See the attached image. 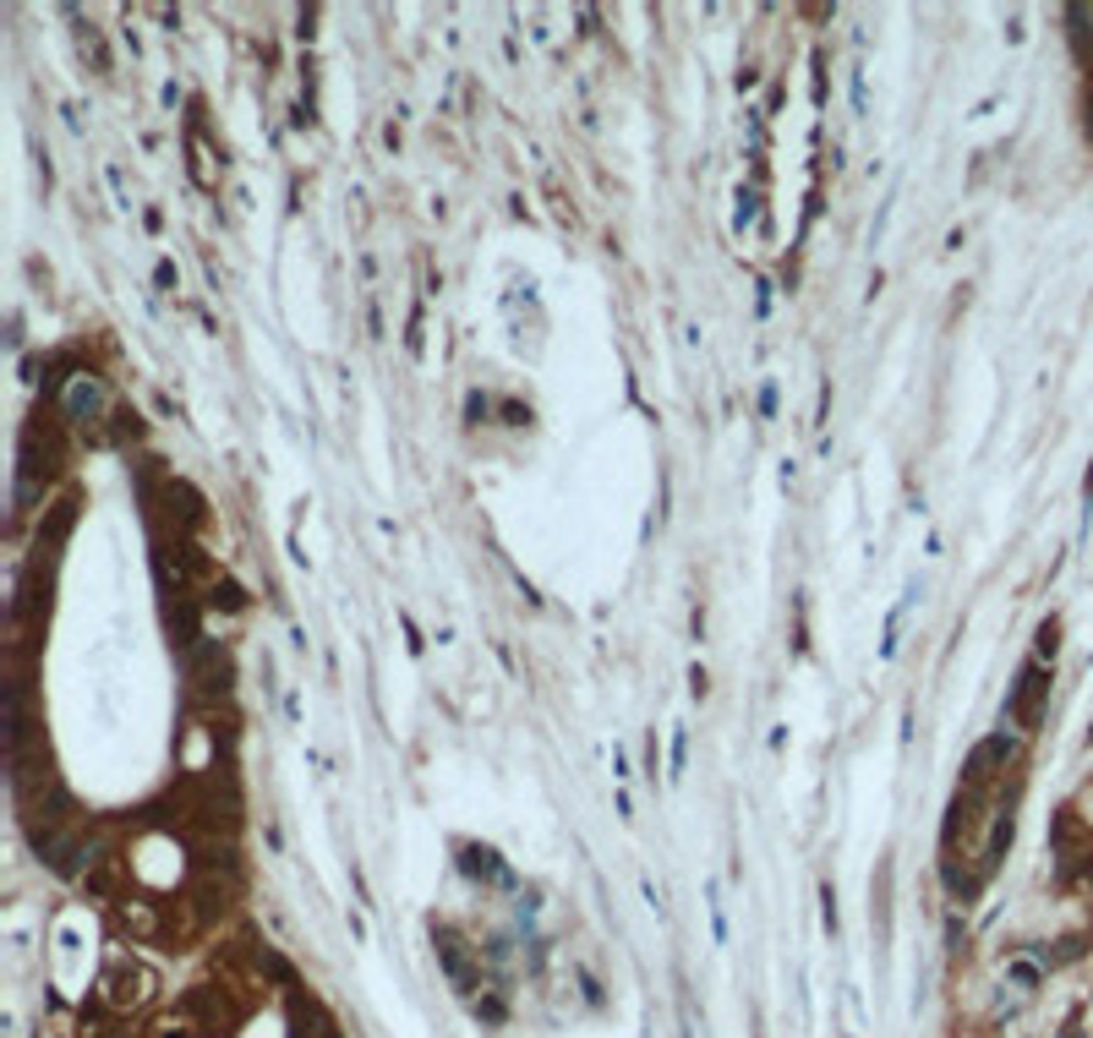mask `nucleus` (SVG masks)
Here are the masks:
<instances>
[{"label": "nucleus", "instance_id": "9d476101", "mask_svg": "<svg viewBox=\"0 0 1093 1038\" xmlns=\"http://www.w3.org/2000/svg\"><path fill=\"white\" fill-rule=\"evenodd\" d=\"M1006 973H1011L1022 989H1033V984H1039V962H1033V956H1011V962H1006Z\"/></svg>", "mask_w": 1093, "mask_h": 1038}, {"label": "nucleus", "instance_id": "a211bd4d", "mask_svg": "<svg viewBox=\"0 0 1093 1038\" xmlns=\"http://www.w3.org/2000/svg\"><path fill=\"white\" fill-rule=\"evenodd\" d=\"M761 416H777V383L761 389Z\"/></svg>", "mask_w": 1093, "mask_h": 1038}, {"label": "nucleus", "instance_id": "f03ea898", "mask_svg": "<svg viewBox=\"0 0 1093 1038\" xmlns=\"http://www.w3.org/2000/svg\"><path fill=\"white\" fill-rule=\"evenodd\" d=\"M154 989H159V973L148 962H137L132 951L116 945L110 962H105V973H99V984H94V1005L105 1016H132V1011H143L154 1000Z\"/></svg>", "mask_w": 1093, "mask_h": 1038}, {"label": "nucleus", "instance_id": "f8f14e48", "mask_svg": "<svg viewBox=\"0 0 1093 1038\" xmlns=\"http://www.w3.org/2000/svg\"><path fill=\"white\" fill-rule=\"evenodd\" d=\"M1071 809H1077V820H1082V826L1093 831V782H1088V787H1082V793L1071 798Z\"/></svg>", "mask_w": 1093, "mask_h": 1038}, {"label": "nucleus", "instance_id": "f3484780", "mask_svg": "<svg viewBox=\"0 0 1093 1038\" xmlns=\"http://www.w3.org/2000/svg\"><path fill=\"white\" fill-rule=\"evenodd\" d=\"M689 688H694V700H705V688H711V677H705V667H689Z\"/></svg>", "mask_w": 1093, "mask_h": 1038}, {"label": "nucleus", "instance_id": "dca6fc26", "mask_svg": "<svg viewBox=\"0 0 1093 1038\" xmlns=\"http://www.w3.org/2000/svg\"><path fill=\"white\" fill-rule=\"evenodd\" d=\"M683 760H689V733L672 738V777H683Z\"/></svg>", "mask_w": 1093, "mask_h": 1038}, {"label": "nucleus", "instance_id": "9b49d317", "mask_svg": "<svg viewBox=\"0 0 1093 1038\" xmlns=\"http://www.w3.org/2000/svg\"><path fill=\"white\" fill-rule=\"evenodd\" d=\"M1055 645H1060V623H1055V618H1044V623H1039V661H1044V656H1055Z\"/></svg>", "mask_w": 1093, "mask_h": 1038}, {"label": "nucleus", "instance_id": "ddd939ff", "mask_svg": "<svg viewBox=\"0 0 1093 1038\" xmlns=\"http://www.w3.org/2000/svg\"><path fill=\"white\" fill-rule=\"evenodd\" d=\"M755 208H761V197H755V192H739V213H733V224L744 230V224L755 219Z\"/></svg>", "mask_w": 1093, "mask_h": 1038}, {"label": "nucleus", "instance_id": "423d86ee", "mask_svg": "<svg viewBox=\"0 0 1093 1038\" xmlns=\"http://www.w3.org/2000/svg\"><path fill=\"white\" fill-rule=\"evenodd\" d=\"M460 869H465L471 880H482V886H514V875L498 864L493 847H460Z\"/></svg>", "mask_w": 1093, "mask_h": 1038}, {"label": "nucleus", "instance_id": "20e7f679", "mask_svg": "<svg viewBox=\"0 0 1093 1038\" xmlns=\"http://www.w3.org/2000/svg\"><path fill=\"white\" fill-rule=\"evenodd\" d=\"M1044 706H1049V667L1033 656V661H1022L1011 695H1006V717H1011L1022 733H1033V728L1044 722Z\"/></svg>", "mask_w": 1093, "mask_h": 1038}, {"label": "nucleus", "instance_id": "0eeeda50", "mask_svg": "<svg viewBox=\"0 0 1093 1038\" xmlns=\"http://www.w3.org/2000/svg\"><path fill=\"white\" fill-rule=\"evenodd\" d=\"M870 918H875V935L886 940V935H891V864L875 869V886H870Z\"/></svg>", "mask_w": 1093, "mask_h": 1038}, {"label": "nucleus", "instance_id": "f257e3e1", "mask_svg": "<svg viewBox=\"0 0 1093 1038\" xmlns=\"http://www.w3.org/2000/svg\"><path fill=\"white\" fill-rule=\"evenodd\" d=\"M61 465H66V416L56 405H39L23 427V443H17V481H12L17 514L45 503V487L61 476Z\"/></svg>", "mask_w": 1093, "mask_h": 1038}, {"label": "nucleus", "instance_id": "1a4fd4ad", "mask_svg": "<svg viewBox=\"0 0 1093 1038\" xmlns=\"http://www.w3.org/2000/svg\"><path fill=\"white\" fill-rule=\"evenodd\" d=\"M203 601H208V607H224V612H241V607H246V590H241L230 574H219V579L208 585V596H203Z\"/></svg>", "mask_w": 1093, "mask_h": 1038}, {"label": "nucleus", "instance_id": "2eb2a0df", "mask_svg": "<svg viewBox=\"0 0 1093 1038\" xmlns=\"http://www.w3.org/2000/svg\"><path fill=\"white\" fill-rule=\"evenodd\" d=\"M154 284H159V290H175V284H181L175 262H159V268H154Z\"/></svg>", "mask_w": 1093, "mask_h": 1038}, {"label": "nucleus", "instance_id": "39448f33", "mask_svg": "<svg viewBox=\"0 0 1093 1038\" xmlns=\"http://www.w3.org/2000/svg\"><path fill=\"white\" fill-rule=\"evenodd\" d=\"M61 416H66V427H83V432H94L99 422H105V383L94 378V373H77L72 383H66V394H61V405H56Z\"/></svg>", "mask_w": 1093, "mask_h": 1038}, {"label": "nucleus", "instance_id": "6e6552de", "mask_svg": "<svg viewBox=\"0 0 1093 1038\" xmlns=\"http://www.w3.org/2000/svg\"><path fill=\"white\" fill-rule=\"evenodd\" d=\"M77 56H83V61H88L99 77L110 72V50H105V39H99V28H94V23H83V28H77Z\"/></svg>", "mask_w": 1093, "mask_h": 1038}, {"label": "nucleus", "instance_id": "4468645a", "mask_svg": "<svg viewBox=\"0 0 1093 1038\" xmlns=\"http://www.w3.org/2000/svg\"><path fill=\"white\" fill-rule=\"evenodd\" d=\"M821 918H826V929L837 935V891H831V886H821Z\"/></svg>", "mask_w": 1093, "mask_h": 1038}, {"label": "nucleus", "instance_id": "7ed1b4c3", "mask_svg": "<svg viewBox=\"0 0 1093 1038\" xmlns=\"http://www.w3.org/2000/svg\"><path fill=\"white\" fill-rule=\"evenodd\" d=\"M181 672H186V700H203V706L230 700V688H235V661H230V650H224L219 639H208V634H203L197 650L181 656Z\"/></svg>", "mask_w": 1093, "mask_h": 1038}]
</instances>
